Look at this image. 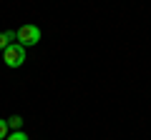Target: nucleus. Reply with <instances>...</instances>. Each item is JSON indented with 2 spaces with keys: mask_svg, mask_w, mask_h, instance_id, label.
I'll return each instance as SVG.
<instances>
[{
  "mask_svg": "<svg viewBox=\"0 0 151 140\" xmlns=\"http://www.w3.org/2000/svg\"><path fill=\"white\" fill-rule=\"evenodd\" d=\"M8 128H10V130H20V128H23V118H20V115L8 118Z\"/></svg>",
  "mask_w": 151,
  "mask_h": 140,
  "instance_id": "obj_3",
  "label": "nucleus"
},
{
  "mask_svg": "<svg viewBox=\"0 0 151 140\" xmlns=\"http://www.w3.org/2000/svg\"><path fill=\"white\" fill-rule=\"evenodd\" d=\"M3 60H5L8 68H20V65L25 63V48H23L20 43L8 45V48L3 50Z\"/></svg>",
  "mask_w": 151,
  "mask_h": 140,
  "instance_id": "obj_1",
  "label": "nucleus"
},
{
  "mask_svg": "<svg viewBox=\"0 0 151 140\" xmlns=\"http://www.w3.org/2000/svg\"><path fill=\"white\" fill-rule=\"evenodd\" d=\"M5 140H28V135L23 133V130H13V133H8Z\"/></svg>",
  "mask_w": 151,
  "mask_h": 140,
  "instance_id": "obj_4",
  "label": "nucleus"
},
{
  "mask_svg": "<svg viewBox=\"0 0 151 140\" xmlns=\"http://www.w3.org/2000/svg\"><path fill=\"white\" fill-rule=\"evenodd\" d=\"M18 43L23 45V48H28V45H38L40 43V30H38L35 25H20L18 28Z\"/></svg>",
  "mask_w": 151,
  "mask_h": 140,
  "instance_id": "obj_2",
  "label": "nucleus"
},
{
  "mask_svg": "<svg viewBox=\"0 0 151 140\" xmlns=\"http://www.w3.org/2000/svg\"><path fill=\"white\" fill-rule=\"evenodd\" d=\"M8 133H10V128H8V120L0 118V140H5V138H8Z\"/></svg>",
  "mask_w": 151,
  "mask_h": 140,
  "instance_id": "obj_5",
  "label": "nucleus"
},
{
  "mask_svg": "<svg viewBox=\"0 0 151 140\" xmlns=\"http://www.w3.org/2000/svg\"><path fill=\"white\" fill-rule=\"evenodd\" d=\"M8 45H13L10 38H8V33H0V50H5Z\"/></svg>",
  "mask_w": 151,
  "mask_h": 140,
  "instance_id": "obj_6",
  "label": "nucleus"
}]
</instances>
